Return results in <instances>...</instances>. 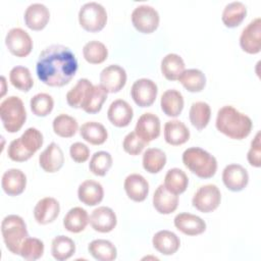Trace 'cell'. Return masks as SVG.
<instances>
[{
	"mask_svg": "<svg viewBox=\"0 0 261 261\" xmlns=\"http://www.w3.org/2000/svg\"><path fill=\"white\" fill-rule=\"evenodd\" d=\"M123 187L127 197L135 202L144 201L149 194V184L147 179L139 173L127 175L124 179Z\"/></svg>",
	"mask_w": 261,
	"mask_h": 261,
	"instance_id": "7402d4cb",
	"label": "cell"
},
{
	"mask_svg": "<svg viewBox=\"0 0 261 261\" xmlns=\"http://www.w3.org/2000/svg\"><path fill=\"white\" fill-rule=\"evenodd\" d=\"M178 205V196L169 192L164 185H159L153 195V206L160 214L174 212Z\"/></svg>",
	"mask_w": 261,
	"mask_h": 261,
	"instance_id": "cb8c5ba5",
	"label": "cell"
},
{
	"mask_svg": "<svg viewBox=\"0 0 261 261\" xmlns=\"http://www.w3.org/2000/svg\"><path fill=\"white\" fill-rule=\"evenodd\" d=\"M32 112L36 116H47L54 107V100L52 96L47 93L36 94L30 101Z\"/></svg>",
	"mask_w": 261,
	"mask_h": 261,
	"instance_id": "f6af8a7d",
	"label": "cell"
},
{
	"mask_svg": "<svg viewBox=\"0 0 261 261\" xmlns=\"http://www.w3.org/2000/svg\"><path fill=\"white\" fill-rule=\"evenodd\" d=\"M1 233L6 248L15 255H19L21 245L29 238L24 220L15 214L7 215L1 222Z\"/></svg>",
	"mask_w": 261,
	"mask_h": 261,
	"instance_id": "5b68a950",
	"label": "cell"
},
{
	"mask_svg": "<svg viewBox=\"0 0 261 261\" xmlns=\"http://www.w3.org/2000/svg\"><path fill=\"white\" fill-rule=\"evenodd\" d=\"M9 80L11 85L19 91L28 92L34 86V80L28 67L16 65L9 72Z\"/></svg>",
	"mask_w": 261,
	"mask_h": 261,
	"instance_id": "60d3db41",
	"label": "cell"
},
{
	"mask_svg": "<svg viewBox=\"0 0 261 261\" xmlns=\"http://www.w3.org/2000/svg\"><path fill=\"white\" fill-rule=\"evenodd\" d=\"M158 11L147 4L137 6L132 12V22L137 31L143 34L153 33L159 25Z\"/></svg>",
	"mask_w": 261,
	"mask_h": 261,
	"instance_id": "ba28073f",
	"label": "cell"
},
{
	"mask_svg": "<svg viewBox=\"0 0 261 261\" xmlns=\"http://www.w3.org/2000/svg\"><path fill=\"white\" fill-rule=\"evenodd\" d=\"M142 163L146 171L157 173L165 166L166 155L161 149L148 148L143 154Z\"/></svg>",
	"mask_w": 261,
	"mask_h": 261,
	"instance_id": "f35d334b",
	"label": "cell"
},
{
	"mask_svg": "<svg viewBox=\"0 0 261 261\" xmlns=\"http://www.w3.org/2000/svg\"><path fill=\"white\" fill-rule=\"evenodd\" d=\"M215 125L226 137L233 140H243L250 135L253 123L248 115L230 105H225L218 110Z\"/></svg>",
	"mask_w": 261,
	"mask_h": 261,
	"instance_id": "7a4b0ae2",
	"label": "cell"
},
{
	"mask_svg": "<svg viewBox=\"0 0 261 261\" xmlns=\"http://www.w3.org/2000/svg\"><path fill=\"white\" fill-rule=\"evenodd\" d=\"M182 163L200 178H210L217 170V160L200 147H191L182 153Z\"/></svg>",
	"mask_w": 261,
	"mask_h": 261,
	"instance_id": "277c9868",
	"label": "cell"
},
{
	"mask_svg": "<svg viewBox=\"0 0 261 261\" xmlns=\"http://www.w3.org/2000/svg\"><path fill=\"white\" fill-rule=\"evenodd\" d=\"M44 254V243L37 238H28L21 245L19 255L29 261L40 259Z\"/></svg>",
	"mask_w": 261,
	"mask_h": 261,
	"instance_id": "bcb514c9",
	"label": "cell"
},
{
	"mask_svg": "<svg viewBox=\"0 0 261 261\" xmlns=\"http://www.w3.org/2000/svg\"><path fill=\"white\" fill-rule=\"evenodd\" d=\"M261 144H260V132H258L251 142V148L247 154L248 162L254 167L261 166Z\"/></svg>",
	"mask_w": 261,
	"mask_h": 261,
	"instance_id": "c3c4849f",
	"label": "cell"
},
{
	"mask_svg": "<svg viewBox=\"0 0 261 261\" xmlns=\"http://www.w3.org/2000/svg\"><path fill=\"white\" fill-rule=\"evenodd\" d=\"M174 226L185 234L198 236L206 230L205 221L192 213H178L173 219Z\"/></svg>",
	"mask_w": 261,
	"mask_h": 261,
	"instance_id": "ffe728a7",
	"label": "cell"
},
{
	"mask_svg": "<svg viewBox=\"0 0 261 261\" xmlns=\"http://www.w3.org/2000/svg\"><path fill=\"white\" fill-rule=\"evenodd\" d=\"M185 70V62L182 58L175 54L169 53L165 55L161 61V72L168 81H176Z\"/></svg>",
	"mask_w": 261,
	"mask_h": 261,
	"instance_id": "836d02e7",
	"label": "cell"
},
{
	"mask_svg": "<svg viewBox=\"0 0 261 261\" xmlns=\"http://www.w3.org/2000/svg\"><path fill=\"white\" fill-rule=\"evenodd\" d=\"M0 117L4 128L8 133H17L27 119V111L22 100L17 96H10L0 104Z\"/></svg>",
	"mask_w": 261,
	"mask_h": 261,
	"instance_id": "8992f818",
	"label": "cell"
},
{
	"mask_svg": "<svg viewBox=\"0 0 261 261\" xmlns=\"http://www.w3.org/2000/svg\"><path fill=\"white\" fill-rule=\"evenodd\" d=\"M88 250L92 257L98 261H113L117 257L115 246L108 240H94L89 244Z\"/></svg>",
	"mask_w": 261,
	"mask_h": 261,
	"instance_id": "d6a6232c",
	"label": "cell"
},
{
	"mask_svg": "<svg viewBox=\"0 0 261 261\" xmlns=\"http://www.w3.org/2000/svg\"><path fill=\"white\" fill-rule=\"evenodd\" d=\"M59 202L52 197H45L38 201L34 208V217L39 224H48L53 222L59 215Z\"/></svg>",
	"mask_w": 261,
	"mask_h": 261,
	"instance_id": "e0dca14e",
	"label": "cell"
},
{
	"mask_svg": "<svg viewBox=\"0 0 261 261\" xmlns=\"http://www.w3.org/2000/svg\"><path fill=\"white\" fill-rule=\"evenodd\" d=\"M164 139L169 145H182L190 139V130L180 120H168L164 124Z\"/></svg>",
	"mask_w": 261,
	"mask_h": 261,
	"instance_id": "4316f807",
	"label": "cell"
},
{
	"mask_svg": "<svg viewBox=\"0 0 261 261\" xmlns=\"http://www.w3.org/2000/svg\"><path fill=\"white\" fill-rule=\"evenodd\" d=\"M153 247L163 255H173L180 246L179 238L170 230H159L152 239Z\"/></svg>",
	"mask_w": 261,
	"mask_h": 261,
	"instance_id": "484cf974",
	"label": "cell"
},
{
	"mask_svg": "<svg viewBox=\"0 0 261 261\" xmlns=\"http://www.w3.org/2000/svg\"><path fill=\"white\" fill-rule=\"evenodd\" d=\"M81 137L92 145H102L108 138V133L103 124L97 121H87L80 128Z\"/></svg>",
	"mask_w": 261,
	"mask_h": 261,
	"instance_id": "1f68e13d",
	"label": "cell"
},
{
	"mask_svg": "<svg viewBox=\"0 0 261 261\" xmlns=\"http://www.w3.org/2000/svg\"><path fill=\"white\" fill-rule=\"evenodd\" d=\"M91 226L99 232H110L116 226L117 218L114 211L106 206L94 209L90 215Z\"/></svg>",
	"mask_w": 261,
	"mask_h": 261,
	"instance_id": "2e32d148",
	"label": "cell"
},
{
	"mask_svg": "<svg viewBox=\"0 0 261 261\" xmlns=\"http://www.w3.org/2000/svg\"><path fill=\"white\" fill-rule=\"evenodd\" d=\"M261 19L254 18L240 36L241 48L249 54H257L261 50Z\"/></svg>",
	"mask_w": 261,
	"mask_h": 261,
	"instance_id": "4fadbf2b",
	"label": "cell"
},
{
	"mask_svg": "<svg viewBox=\"0 0 261 261\" xmlns=\"http://www.w3.org/2000/svg\"><path fill=\"white\" fill-rule=\"evenodd\" d=\"M160 106L165 115L170 117H176L182 111L184 97L181 93L177 90H167L161 96Z\"/></svg>",
	"mask_w": 261,
	"mask_h": 261,
	"instance_id": "f1b7e54d",
	"label": "cell"
},
{
	"mask_svg": "<svg viewBox=\"0 0 261 261\" xmlns=\"http://www.w3.org/2000/svg\"><path fill=\"white\" fill-rule=\"evenodd\" d=\"M160 126L159 117L154 113L146 112L139 117L135 132L146 144H149L159 137Z\"/></svg>",
	"mask_w": 261,
	"mask_h": 261,
	"instance_id": "9a60e30c",
	"label": "cell"
},
{
	"mask_svg": "<svg viewBox=\"0 0 261 261\" xmlns=\"http://www.w3.org/2000/svg\"><path fill=\"white\" fill-rule=\"evenodd\" d=\"M41 168L49 173L58 171L64 163V155L61 148L56 143L49 144L39 156Z\"/></svg>",
	"mask_w": 261,
	"mask_h": 261,
	"instance_id": "ac0fdd59",
	"label": "cell"
},
{
	"mask_svg": "<svg viewBox=\"0 0 261 261\" xmlns=\"http://www.w3.org/2000/svg\"><path fill=\"white\" fill-rule=\"evenodd\" d=\"M93 84L88 79H80L75 86L72 87L66 94V102L72 108H81L85 96L89 88Z\"/></svg>",
	"mask_w": 261,
	"mask_h": 261,
	"instance_id": "ee69618b",
	"label": "cell"
},
{
	"mask_svg": "<svg viewBox=\"0 0 261 261\" xmlns=\"http://www.w3.org/2000/svg\"><path fill=\"white\" fill-rule=\"evenodd\" d=\"M69 155L74 162L83 163L89 159L90 149L86 144L81 142H75L69 148Z\"/></svg>",
	"mask_w": 261,
	"mask_h": 261,
	"instance_id": "681fc988",
	"label": "cell"
},
{
	"mask_svg": "<svg viewBox=\"0 0 261 261\" xmlns=\"http://www.w3.org/2000/svg\"><path fill=\"white\" fill-rule=\"evenodd\" d=\"M222 181L231 192L243 191L249 182V174L245 167L240 164H228L222 171Z\"/></svg>",
	"mask_w": 261,
	"mask_h": 261,
	"instance_id": "5bb4252c",
	"label": "cell"
},
{
	"mask_svg": "<svg viewBox=\"0 0 261 261\" xmlns=\"http://www.w3.org/2000/svg\"><path fill=\"white\" fill-rule=\"evenodd\" d=\"M1 81H2V84H3V90H2L1 96H3V95L5 94V77H4V76H1Z\"/></svg>",
	"mask_w": 261,
	"mask_h": 261,
	"instance_id": "f907efd6",
	"label": "cell"
},
{
	"mask_svg": "<svg viewBox=\"0 0 261 261\" xmlns=\"http://www.w3.org/2000/svg\"><path fill=\"white\" fill-rule=\"evenodd\" d=\"M179 83L186 90L192 93L201 92L206 85V76L202 70L197 68H190L184 70L178 77Z\"/></svg>",
	"mask_w": 261,
	"mask_h": 261,
	"instance_id": "74e56055",
	"label": "cell"
},
{
	"mask_svg": "<svg viewBox=\"0 0 261 261\" xmlns=\"http://www.w3.org/2000/svg\"><path fill=\"white\" fill-rule=\"evenodd\" d=\"M23 18L25 25L29 29L33 31H41L47 25L50 19V12L44 4L33 3L25 9Z\"/></svg>",
	"mask_w": 261,
	"mask_h": 261,
	"instance_id": "44dd1931",
	"label": "cell"
},
{
	"mask_svg": "<svg viewBox=\"0 0 261 261\" xmlns=\"http://www.w3.org/2000/svg\"><path fill=\"white\" fill-rule=\"evenodd\" d=\"M247 15V7L241 1H233L225 5L221 19L225 27L227 28H237L239 27Z\"/></svg>",
	"mask_w": 261,
	"mask_h": 261,
	"instance_id": "f546056e",
	"label": "cell"
},
{
	"mask_svg": "<svg viewBox=\"0 0 261 261\" xmlns=\"http://www.w3.org/2000/svg\"><path fill=\"white\" fill-rule=\"evenodd\" d=\"M79 200L88 206L98 205L104 197V190L100 182L92 179L83 181L77 189Z\"/></svg>",
	"mask_w": 261,
	"mask_h": 261,
	"instance_id": "d4e9b609",
	"label": "cell"
},
{
	"mask_svg": "<svg viewBox=\"0 0 261 261\" xmlns=\"http://www.w3.org/2000/svg\"><path fill=\"white\" fill-rule=\"evenodd\" d=\"M1 186L8 196H18L25 189L27 176L20 169L10 168L3 173Z\"/></svg>",
	"mask_w": 261,
	"mask_h": 261,
	"instance_id": "603a6c76",
	"label": "cell"
},
{
	"mask_svg": "<svg viewBox=\"0 0 261 261\" xmlns=\"http://www.w3.org/2000/svg\"><path fill=\"white\" fill-rule=\"evenodd\" d=\"M147 144L136 134V132L128 133L122 142L123 150L129 155H139L145 148Z\"/></svg>",
	"mask_w": 261,
	"mask_h": 261,
	"instance_id": "7dc6e473",
	"label": "cell"
},
{
	"mask_svg": "<svg viewBox=\"0 0 261 261\" xmlns=\"http://www.w3.org/2000/svg\"><path fill=\"white\" fill-rule=\"evenodd\" d=\"M83 55L89 63L99 64L107 59L108 50L102 42L93 40L85 44L83 47Z\"/></svg>",
	"mask_w": 261,
	"mask_h": 261,
	"instance_id": "b9f144b4",
	"label": "cell"
},
{
	"mask_svg": "<svg viewBox=\"0 0 261 261\" xmlns=\"http://www.w3.org/2000/svg\"><path fill=\"white\" fill-rule=\"evenodd\" d=\"M52 126L57 136L61 138H71L75 135L79 128V123L74 117L62 113L53 119Z\"/></svg>",
	"mask_w": 261,
	"mask_h": 261,
	"instance_id": "ab89813d",
	"label": "cell"
},
{
	"mask_svg": "<svg viewBox=\"0 0 261 261\" xmlns=\"http://www.w3.org/2000/svg\"><path fill=\"white\" fill-rule=\"evenodd\" d=\"M75 252L74 242L66 236H57L52 240L51 254L57 261L69 259Z\"/></svg>",
	"mask_w": 261,
	"mask_h": 261,
	"instance_id": "e575fe53",
	"label": "cell"
},
{
	"mask_svg": "<svg viewBox=\"0 0 261 261\" xmlns=\"http://www.w3.org/2000/svg\"><path fill=\"white\" fill-rule=\"evenodd\" d=\"M134 116V110L132 106L122 99L114 100L107 111V117L109 121L117 127H124L129 124Z\"/></svg>",
	"mask_w": 261,
	"mask_h": 261,
	"instance_id": "d6986e66",
	"label": "cell"
},
{
	"mask_svg": "<svg viewBox=\"0 0 261 261\" xmlns=\"http://www.w3.org/2000/svg\"><path fill=\"white\" fill-rule=\"evenodd\" d=\"M188 185L189 178L184 170L174 167L166 172L164 177V186L169 192L179 195L187 190Z\"/></svg>",
	"mask_w": 261,
	"mask_h": 261,
	"instance_id": "8d00e7d4",
	"label": "cell"
},
{
	"mask_svg": "<svg viewBox=\"0 0 261 261\" xmlns=\"http://www.w3.org/2000/svg\"><path fill=\"white\" fill-rule=\"evenodd\" d=\"M5 44L9 52L16 57H25L33 49L31 36L20 28H13L8 31Z\"/></svg>",
	"mask_w": 261,
	"mask_h": 261,
	"instance_id": "30bf717a",
	"label": "cell"
},
{
	"mask_svg": "<svg viewBox=\"0 0 261 261\" xmlns=\"http://www.w3.org/2000/svg\"><path fill=\"white\" fill-rule=\"evenodd\" d=\"M107 99V92L100 85H92L88 90L81 108L90 114L97 113L101 110Z\"/></svg>",
	"mask_w": 261,
	"mask_h": 261,
	"instance_id": "83f0119b",
	"label": "cell"
},
{
	"mask_svg": "<svg viewBox=\"0 0 261 261\" xmlns=\"http://www.w3.org/2000/svg\"><path fill=\"white\" fill-rule=\"evenodd\" d=\"M126 83V72L117 64L106 66L100 72V86L107 93L119 92Z\"/></svg>",
	"mask_w": 261,
	"mask_h": 261,
	"instance_id": "7c38bea8",
	"label": "cell"
},
{
	"mask_svg": "<svg viewBox=\"0 0 261 261\" xmlns=\"http://www.w3.org/2000/svg\"><path fill=\"white\" fill-rule=\"evenodd\" d=\"M112 166V157L106 151L95 152L90 160L89 168L93 174L104 176Z\"/></svg>",
	"mask_w": 261,
	"mask_h": 261,
	"instance_id": "7bdbcfd3",
	"label": "cell"
},
{
	"mask_svg": "<svg viewBox=\"0 0 261 261\" xmlns=\"http://www.w3.org/2000/svg\"><path fill=\"white\" fill-rule=\"evenodd\" d=\"M211 117V108L208 103L203 101L194 102L190 108L189 118L193 126L201 130L207 126Z\"/></svg>",
	"mask_w": 261,
	"mask_h": 261,
	"instance_id": "d590c367",
	"label": "cell"
},
{
	"mask_svg": "<svg viewBox=\"0 0 261 261\" xmlns=\"http://www.w3.org/2000/svg\"><path fill=\"white\" fill-rule=\"evenodd\" d=\"M89 222L88 212L82 207L71 208L63 218V226L66 230L77 233L83 231Z\"/></svg>",
	"mask_w": 261,
	"mask_h": 261,
	"instance_id": "4dcf8cb0",
	"label": "cell"
},
{
	"mask_svg": "<svg viewBox=\"0 0 261 261\" xmlns=\"http://www.w3.org/2000/svg\"><path fill=\"white\" fill-rule=\"evenodd\" d=\"M77 60L73 52L63 45H50L39 55L36 71L39 80L50 87L67 85L75 75Z\"/></svg>",
	"mask_w": 261,
	"mask_h": 261,
	"instance_id": "6da1fadb",
	"label": "cell"
},
{
	"mask_svg": "<svg viewBox=\"0 0 261 261\" xmlns=\"http://www.w3.org/2000/svg\"><path fill=\"white\" fill-rule=\"evenodd\" d=\"M43 135L36 127H29L17 139L10 142L7 155L15 162L29 160L43 145Z\"/></svg>",
	"mask_w": 261,
	"mask_h": 261,
	"instance_id": "3957f363",
	"label": "cell"
},
{
	"mask_svg": "<svg viewBox=\"0 0 261 261\" xmlns=\"http://www.w3.org/2000/svg\"><path fill=\"white\" fill-rule=\"evenodd\" d=\"M157 85L150 79L137 80L130 89V95L135 103L140 107L151 106L157 97Z\"/></svg>",
	"mask_w": 261,
	"mask_h": 261,
	"instance_id": "8fae6325",
	"label": "cell"
},
{
	"mask_svg": "<svg viewBox=\"0 0 261 261\" xmlns=\"http://www.w3.org/2000/svg\"><path fill=\"white\" fill-rule=\"evenodd\" d=\"M79 22L88 32H99L107 22L106 9L98 2L85 3L79 11Z\"/></svg>",
	"mask_w": 261,
	"mask_h": 261,
	"instance_id": "52a82bcc",
	"label": "cell"
},
{
	"mask_svg": "<svg viewBox=\"0 0 261 261\" xmlns=\"http://www.w3.org/2000/svg\"><path fill=\"white\" fill-rule=\"evenodd\" d=\"M221 194L217 186L208 184L200 187L192 199L193 206L203 213L214 211L220 204Z\"/></svg>",
	"mask_w": 261,
	"mask_h": 261,
	"instance_id": "9c48e42d",
	"label": "cell"
}]
</instances>
